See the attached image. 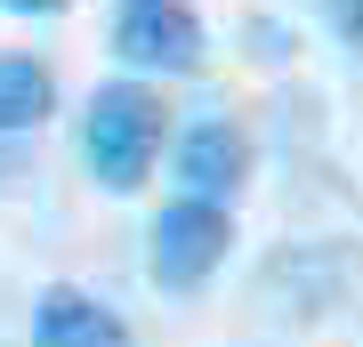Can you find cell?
I'll return each mask as SVG.
<instances>
[{
  "instance_id": "8992f818",
  "label": "cell",
  "mask_w": 363,
  "mask_h": 347,
  "mask_svg": "<svg viewBox=\"0 0 363 347\" xmlns=\"http://www.w3.org/2000/svg\"><path fill=\"white\" fill-rule=\"evenodd\" d=\"M57 114V73L40 57H0V138H25Z\"/></svg>"
},
{
  "instance_id": "6da1fadb",
  "label": "cell",
  "mask_w": 363,
  "mask_h": 347,
  "mask_svg": "<svg viewBox=\"0 0 363 347\" xmlns=\"http://www.w3.org/2000/svg\"><path fill=\"white\" fill-rule=\"evenodd\" d=\"M162 138H169V105L154 81L121 73V81H97L89 97V121H81V154H89V178L105 194H138L162 162Z\"/></svg>"
},
{
  "instance_id": "277c9868",
  "label": "cell",
  "mask_w": 363,
  "mask_h": 347,
  "mask_svg": "<svg viewBox=\"0 0 363 347\" xmlns=\"http://www.w3.org/2000/svg\"><path fill=\"white\" fill-rule=\"evenodd\" d=\"M178 186L202 194V202H226V210H234V194L250 186V129L226 121V114L194 121V129L178 138Z\"/></svg>"
},
{
  "instance_id": "ba28073f",
  "label": "cell",
  "mask_w": 363,
  "mask_h": 347,
  "mask_svg": "<svg viewBox=\"0 0 363 347\" xmlns=\"http://www.w3.org/2000/svg\"><path fill=\"white\" fill-rule=\"evenodd\" d=\"M9 16H57V9H73V0H0Z\"/></svg>"
},
{
  "instance_id": "7a4b0ae2",
  "label": "cell",
  "mask_w": 363,
  "mask_h": 347,
  "mask_svg": "<svg viewBox=\"0 0 363 347\" xmlns=\"http://www.w3.org/2000/svg\"><path fill=\"white\" fill-rule=\"evenodd\" d=\"M234 250V210L202 202V194H169L145 226V275L162 291H202Z\"/></svg>"
},
{
  "instance_id": "3957f363",
  "label": "cell",
  "mask_w": 363,
  "mask_h": 347,
  "mask_svg": "<svg viewBox=\"0 0 363 347\" xmlns=\"http://www.w3.org/2000/svg\"><path fill=\"white\" fill-rule=\"evenodd\" d=\"M113 57L130 73H162V81H186L210 65V33L186 0H121L113 9Z\"/></svg>"
},
{
  "instance_id": "52a82bcc",
  "label": "cell",
  "mask_w": 363,
  "mask_h": 347,
  "mask_svg": "<svg viewBox=\"0 0 363 347\" xmlns=\"http://www.w3.org/2000/svg\"><path fill=\"white\" fill-rule=\"evenodd\" d=\"M323 25H331V33L363 57V0H323Z\"/></svg>"
},
{
  "instance_id": "5b68a950",
  "label": "cell",
  "mask_w": 363,
  "mask_h": 347,
  "mask_svg": "<svg viewBox=\"0 0 363 347\" xmlns=\"http://www.w3.org/2000/svg\"><path fill=\"white\" fill-rule=\"evenodd\" d=\"M33 347H138V331L81 283H49L33 299Z\"/></svg>"
}]
</instances>
